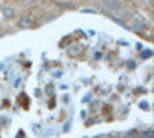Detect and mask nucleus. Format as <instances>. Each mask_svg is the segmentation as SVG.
I'll return each instance as SVG.
<instances>
[{
    "label": "nucleus",
    "instance_id": "5",
    "mask_svg": "<svg viewBox=\"0 0 154 138\" xmlns=\"http://www.w3.org/2000/svg\"><path fill=\"white\" fill-rule=\"evenodd\" d=\"M56 5H59V6H62V8H71V6H72L71 3H60V2H57Z\"/></svg>",
    "mask_w": 154,
    "mask_h": 138
},
{
    "label": "nucleus",
    "instance_id": "6",
    "mask_svg": "<svg viewBox=\"0 0 154 138\" xmlns=\"http://www.w3.org/2000/svg\"><path fill=\"white\" fill-rule=\"evenodd\" d=\"M149 55H151V52H149V51H148V52H145V54H143V55H142V57H143V58H146V57H149Z\"/></svg>",
    "mask_w": 154,
    "mask_h": 138
},
{
    "label": "nucleus",
    "instance_id": "2",
    "mask_svg": "<svg viewBox=\"0 0 154 138\" xmlns=\"http://www.w3.org/2000/svg\"><path fill=\"white\" fill-rule=\"evenodd\" d=\"M16 16H17L16 8H12V6H5V8H3V17H5L6 20H12Z\"/></svg>",
    "mask_w": 154,
    "mask_h": 138
},
{
    "label": "nucleus",
    "instance_id": "7",
    "mask_svg": "<svg viewBox=\"0 0 154 138\" xmlns=\"http://www.w3.org/2000/svg\"><path fill=\"white\" fill-rule=\"evenodd\" d=\"M140 107H145V109H148V104H146V103H140Z\"/></svg>",
    "mask_w": 154,
    "mask_h": 138
},
{
    "label": "nucleus",
    "instance_id": "4",
    "mask_svg": "<svg viewBox=\"0 0 154 138\" xmlns=\"http://www.w3.org/2000/svg\"><path fill=\"white\" fill-rule=\"evenodd\" d=\"M105 6H108L114 11H123V5L119 2H105Z\"/></svg>",
    "mask_w": 154,
    "mask_h": 138
},
{
    "label": "nucleus",
    "instance_id": "1",
    "mask_svg": "<svg viewBox=\"0 0 154 138\" xmlns=\"http://www.w3.org/2000/svg\"><path fill=\"white\" fill-rule=\"evenodd\" d=\"M35 25V22H34V19L29 16V14H23L19 20H17V26L20 28V29H29V28H32Z\"/></svg>",
    "mask_w": 154,
    "mask_h": 138
},
{
    "label": "nucleus",
    "instance_id": "3",
    "mask_svg": "<svg viewBox=\"0 0 154 138\" xmlns=\"http://www.w3.org/2000/svg\"><path fill=\"white\" fill-rule=\"evenodd\" d=\"M66 52H68V55H69V57H72V58H74V57H77V55H79V54L82 52V48H80L79 45H72V46H69V48H68V51H66Z\"/></svg>",
    "mask_w": 154,
    "mask_h": 138
}]
</instances>
